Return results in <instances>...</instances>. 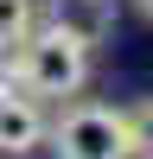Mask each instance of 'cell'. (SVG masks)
<instances>
[{"label": "cell", "mask_w": 153, "mask_h": 159, "mask_svg": "<svg viewBox=\"0 0 153 159\" xmlns=\"http://www.w3.org/2000/svg\"><path fill=\"white\" fill-rule=\"evenodd\" d=\"M13 83L26 89V96H38V102H64V96H76V89L89 83V45L76 32H64L58 19H38L32 32L13 45Z\"/></svg>", "instance_id": "obj_1"}, {"label": "cell", "mask_w": 153, "mask_h": 159, "mask_svg": "<svg viewBox=\"0 0 153 159\" xmlns=\"http://www.w3.org/2000/svg\"><path fill=\"white\" fill-rule=\"evenodd\" d=\"M45 140H51L58 159H134L128 108H109V102H76V108H64Z\"/></svg>", "instance_id": "obj_2"}, {"label": "cell", "mask_w": 153, "mask_h": 159, "mask_svg": "<svg viewBox=\"0 0 153 159\" xmlns=\"http://www.w3.org/2000/svg\"><path fill=\"white\" fill-rule=\"evenodd\" d=\"M45 134H51V121H45V108H38V96H26V89L0 96V153H7V159L38 153Z\"/></svg>", "instance_id": "obj_3"}, {"label": "cell", "mask_w": 153, "mask_h": 159, "mask_svg": "<svg viewBox=\"0 0 153 159\" xmlns=\"http://www.w3.org/2000/svg\"><path fill=\"white\" fill-rule=\"evenodd\" d=\"M51 19L96 51L102 38H115V0H51Z\"/></svg>", "instance_id": "obj_4"}, {"label": "cell", "mask_w": 153, "mask_h": 159, "mask_svg": "<svg viewBox=\"0 0 153 159\" xmlns=\"http://www.w3.org/2000/svg\"><path fill=\"white\" fill-rule=\"evenodd\" d=\"M32 25H38V0H0V51H7V57H13V45H19Z\"/></svg>", "instance_id": "obj_5"}, {"label": "cell", "mask_w": 153, "mask_h": 159, "mask_svg": "<svg viewBox=\"0 0 153 159\" xmlns=\"http://www.w3.org/2000/svg\"><path fill=\"white\" fill-rule=\"evenodd\" d=\"M128 127H134V159H153V96L128 108Z\"/></svg>", "instance_id": "obj_6"}, {"label": "cell", "mask_w": 153, "mask_h": 159, "mask_svg": "<svg viewBox=\"0 0 153 159\" xmlns=\"http://www.w3.org/2000/svg\"><path fill=\"white\" fill-rule=\"evenodd\" d=\"M13 89H19V83H13V57L0 51V96H13Z\"/></svg>", "instance_id": "obj_7"}, {"label": "cell", "mask_w": 153, "mask_h": 159, "mask_svg": "<svg viewBox=\"0 0 153 159\" xmlns=\"http://www.w3.org/2000/svg\"><path fill=\"white\" fill-rule=\"evenodd\" d=\"M134 13H140V19H147V25H153V0H134Z\"/></svg>", "instance_id": "obj_8"}]
</instances>
